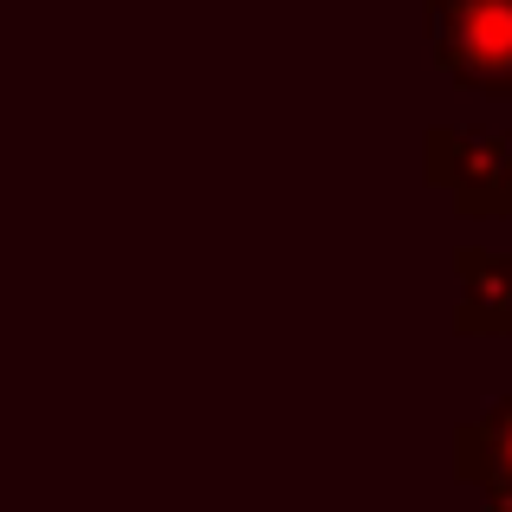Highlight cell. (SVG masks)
I'll use <instances>...</instances> for the list:
<instances>
[{
    "label": "cell",
    "instance_id": "cell-1",
    "mask_svg": "<svg viewBox=\"0 0 512 512\" xmlns=\"http://www.w3.org/2000/svg\"><path fill=\"white\" fill-rule=\"evenodd\" d=\"M422 169L441 195H454V214L467 221H506L512 214V137L480 124H435L422 137Z\"/></svg>",
    "mask_w": 512,
    "mask_h": 512
},
{
    "label": "cell",
    "instance_id": "cell-2",
    "mask_svg": "<svg viewBox=\"0 0 512 512\" xmlns=\"http://www.w3.org/2000/svg\"><path fill=\"white\" fill-rule=\"evenodd\" d=\"M428 39L454 85L512 98V0H428Z\"/></svg>",
    "mask_w": 512,
    "mask_h": 512
},
{
    "label": "cell",
    "instance_id": "cell-3",
    "mask_svg": "<svg viewBox=\"0 0 512 512\" xmlns=\"http://www.w3.org/2000/svg\"><path fill=\"white\" fill-rule=\"evenodd\" d=\"M454 279H461L454 331L461 338H506L512 331V253L461 247L454 253Z\"/></svg>",
    "mask_w": 512,
    "mask_h": 512
},
{
    "label": "cell",
    "instance_id": "cell-4",
    "mask_svg": "<svg viewBox=\"0 0 512 512\" xmlns=\"http://www.w3.org/2000/svg\"><path fill=\"white\" fill-rule=\"evenodd\" d=\"M454 467L487 506H512V396L454 435Z\"/></svg>",
    "mask_w": 512,
    "mask_h": 512
}]
</instances>
